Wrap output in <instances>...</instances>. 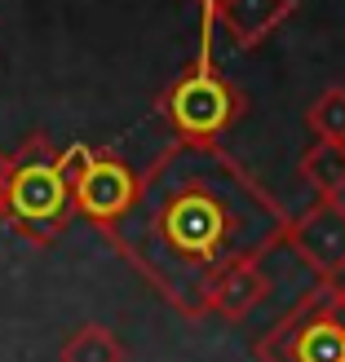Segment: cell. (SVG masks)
Masks as SVG:
<instances>
[{"label": "cell", "instance_id": "6da1fadb", "mask_svg": "<svg viewBox=\"0 0 345 362\" xmlns=\"http://www.w3.org/2000/svg\"><path fill=\"white\" fill-rule=\"evenodd\" d=\"M288 212L222 146L173 141L142 173L137 208L111 243L181 318H204L208 283L283 243Z\"/></svg>", "mask_w": 345, "mask_h": 362}, {"label": "cell", "instance_id": "52a82bcc", "mask_svg": "<svg viewBox=\"0 0 345 362\" xmlns=\"http://www.w3.org/2000/svg\"><path fill=\"white\" fill-rule=\"evenodd\" d=\"M266 296H270V279H266L261 261H234L208 283L204 314H217L226 322H244Z\"/></svg>", "mask_w": 345, "mask_h": 362}, {"label": "cell", "instance_id": "8fae6325", "mask_svg": "<svg viewBox=\"0 0 345 362\" xmlns=\"http://www.w3.org/2000/svg\"><path fill=\"white\" fill-rule=\"evenodd\" d=\"M305 129L315 141H341L345 146V84L319 88V98L305 106Z\"/></svg>", "mask_w": 345, "mask_h": 362}, {"label": "cell", "instance_id": "7c38bea8", "mask_svg": "<svg viewBox=\"0 0 345 362\" xmlns=\"http://www.w3.org/2000/svg\"><path fill=\"white\" fill-rule=\"evenodd\" d=\"M199 5V18H208V23H217V9H222V0H195Z\"/></svg>", "mask_w": 345, "mask_h": 362}, {"label": "cell", "instance_id": "9c48e42d", "mask_svg": "<svg viewBox=\"0 0 345 362\" xmlns=\"http://www.w3.org/2000/svg\"><path fill=\"white\" fill-rule=\"evenodd\" d=\"M301 181L319 199H345V146L341 141H310L301 155Z\"/></svg>", "mask_w": 345, "mask_h": 362}, {"label": "cell", "instance_id": "5b68a950", "mask_svg": "<svg viewBox=\"0 0 345 362\" xmlns=\"http://www.w3.org/2000/svg\"><path fill=\"white\" fill-rule=\"evenodd\" d=\"M62 173L71 190V208L84 221H94L106 239L120 230V221L137 208L142 194V173L115 151H94V146H71L62 151Z\"/></svg>", "mask_w": 345, "mask_h": 362}, {"label": "cell", "instance_id": "ba28073f", "mask_svg": "<svg viewBox=\"0 0 345 362\" xmlns=\"http://www.w3.org/2000/svg\"><path fill=\"white\" fill-rule=\"evenodd\" d=\"M297 5L301 0H222L217 23L226 27L234 49H257L297 13Z\"/></svg>", "mask_w": 345, "mask_h": 362}, {"label": "cell", "instance_id": "8992f818", "mask_svg": "<svg viewBox=\"0 0 345 362\" xmlns=\"http://www.w3.org/2000/svg\"><path fill=\"white\" fill-rule=\"evenodd\" d=\"M283 247L315 274V283L345 279V199H315L301 216H288Z\"/></svg>", "mask_w": 345, "mask_h": 362}, {"label": "cell", "instance_id": "277c9868", "mask_svg": "<svg viewBox=\"0 0 345 362\" xmlns=\"http://www.w3.org/2000/svg\"><path fill=\"white\" fill-rule=\"evenodd\" d=\"M257 362H345V283H315L252 345Z\"/></svg>", "mask_w": 345, "mask_h": 362}, {"label": "cell", "instance_id": "30bf717a", "mask_svg": "<svg viewBox=\"0 0 345 362\" xmlns=\"http://www.w3.org/2000/svg\"><path fill=\"white\" fill-rule=\"evenodd\" d=\"M58 362H124V345H120V336L111 327L84 322V327H76L62 340Z\"/></svg>", "mask_w": 345, "mask_h": 362}, {"label": "cell", "instance_id": "3957f363", "mask_svg": "<svg viewBox=\"0 0 345 362\" xmlns=\"http://www.w3.org/2000/svg\"><path fill=\"white\" fill-rule=\"evenodd\" d=\"M159 115H164L173 141H181V146H217V137L230 133L248 115V93L234 80H226L213 62L208 18H204V35H199V58L159 93Z\"/></svg>", "mask_w": 345, "mask_h": 362}, {"label": "cell", "instance_id": "7a4b0ae2", "mask_svg": "<svg viewBox=\"0 0 345 362\" xmlns=\"http://www.w3.org/2000/svg\"><path fill=\"white\" fill-rule=\"evenodd\" d=\"M71 190L62 173V151L49 133H31L23 146L0 151V226L18 230L31 247H53L67 234Z\"/></svg>", "mask_w": 345, "mask_h": 362}]
</instances>
